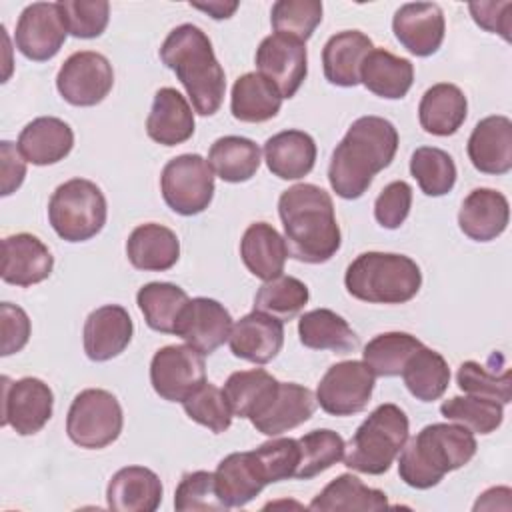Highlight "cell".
I'll use <instances>...</instances> for the list:
<instances>
[{
	"label": "cell",
	"mask_w": 512,
	"mask_h": 512,
	"mask_svg": "<svg viewBox=\"0 0 512 512\" xmlns=\"http://www.w3.org/2000/svg\"><path fill=\"white\" fill-rule=\"evenodd\" d=\"M348 294L368 304H404L422 286L420 266L404 254L362 252L344 274Z\"/></svg>",
	"instance_id": "5"
},
{
	"label": "cell",
	"mask_w": 512,
	"mask_h": 512,
	"mask_svg": "<svg viewBox=\"0 0 512 512\" xmlns=\"http://www.w3.org/2000/svg\"><path fill=\"white\" fill-rule=\"evenodd\" d=\"M468 158L482 174H506L512 168V122L508 116L482 118L468 138Z\"/></svg>",
	"instance_id": "22"
},
{
	"label": "cell",
	"mask_w": 512,
	"mask_h": 512,
	"mask_svg": "<svg viewBox=\"0 0 512 512\" xmlns=\"http://www.w3.org/2000/svg\"><path fill=\"white\" fill-rule=\"evenodd\" d=\"M166 206L180 216L204 212L214 196V172L200 154H180L166 162L160 174Z\"/></svg>",
	"instance_id": "9"
},
{
	"label": "cell",
	"mask_w": 512,
	"mask_h": 512,
	"mask_svg": "<svg viewBox=\"0 0 512 512\" xmlns=\"http://www.w3.org/2000/svg\"><path fill=\"white\" fill-rule=\"evenodd\" d=\"M408 428V416L400 406L380 404L350 438L344 464L370 476L388 472L408 440Z\"/></svg>",
	"instance_id": "6"
},
{
	"label": "cell",
	"mask_w": 512,
	"mask_h": 512,
	"mask_svg": "<svg viewBox=\"0 0 512 512\" xmlns=\"http://www.w3.org/2000/svg\"><path fill=\"white\" fill-rule=\"evenodd\" d=\"M468 10L474 18V22L492 32V34H500L506 42H510V28H512V2H470Z\"/></svg>",
	"instance_id": "54"
},
{
	"label": "cell",
	"mask_w": 512,
	"mask_h": 512,
	"mask_svg": "<svg viewBox=\"0 0 512 512\" xmlns=\"http://www.w3.org/2000/svg\"><path fill=\"white\" fill-rule=\"evenodd\" d=\"M212 172L230 184L250 180L260 168V148L254 140L244 136H222L208 152Z\"/></svg>",
	"instance_id": "36"
},
{
	"label": "cell",
	"mask_w": 512,
	"mask_h": 512,
	"mask_svg": "<svg viewBox=\"0 0 512 512\" xmlns=\"http://www.w3.org/2000/svg\"><path fill=\"white\" fill-rule=\"evenodd\" d=\"M206 382L204 356L188 344H170L152 356L150 384L168 402H184Z\"/></svg>",
	"instance_id": "11"
},
{
	"label": "cell",
	"mask_w": 512,
	"mask_h": 512,
	"mask_svg": "<svg viewBox=\"0 0 512 512\" xmlns=\"http://www.w3.org/2000/svg\"><path fill=\"white\" fill-rule=\"evenodd\" d=\"M396 40L414 56L426 58L438 52L444 42V12L434 2L402 4L392 18Z\"/></svg>",
	"instance_id": "17"
},
{
	"label": "cell",
	"mask_w": 512,
	"mask_h": 512,
	"mask_svg": "<svg viewBox=\"0 0 512 512\" xmlns=\"http://www.w3.org/2000/svg\"><path fill=\"white\" fill-rule=\"evenodd\" d=\"M388 506V498L382 490L366 486L352 474H340L324 490L314 496L310 510L332 512V510H382Z\"/></svg>",
	"instance_id": "38"
},
{
	"label": "cell",
	"mask_w": 512,
	"mask_h": 512,
	"mask_svg": "<svg viewBox=\"0 0 512 512\" xmlns=\"http://www.w3.org/2000/svg\"><path fill=\"white\" fill-rule=\"evenodd\" d=\"M240 256L244 266L260 280H272L284 272L288 254L284 236L268 222H254L240 240Z\"/></svg>",
	"instance_id": "31"
},
{
	"label": "cell",
	"mask_w": 512,
	"mask_h": 512,
	"mask_svg": "<svg viewBox=\"0 0 512 512\" xmlns=\"http://www.w3.org/2000/svg\"><path fill=\"white\" fill-rule=\"evenodd\" d=\"M272 28L280 34L306 42L322 22V2L318 0H278L270 12Z\"/></svg>",
	"instance_id": "48"
},
{
	"label": "cell",
	"mask_w": 512,
	"mask_h": 512,
	"mask_svg": "<svg viewBox=\"0 0 512 512\" xmlns=\"http://www.w3.org/2000/svg\"><path fill=\"white\" fill-rule=\"evenodd\" d=\"M188 300V294L172 282H148L136 294L146 324L162 334H174L176 320Z\"/></svg>",
	"instance_id": "39"
},
{
	"label": "cell",
	"mask_w": 512,
	"mask_h": 512,
	"mask_svg": "<svg viewBox=\"0 0 512 512\" xmlns=\"http://www.w3.org/2000/svg\"><path fill=\"white\" fill-rule=\"evenodd\" d=\"M174 508L180 512L226 510L216 492L214 472L196 470L184 474L174 492Z\"/></svg>",
	"instance_id": "51"
},
{
	"label": "cell",
	"mask_w": 512,
	"mask_h": 512,
	"mask_svg": "<svg viewBox=\"0 0 512 512\" xmlns=\"http://www.w3.org/2000/svg\"><path fill=\"white\" fill-rule=\"evenodd\" d=\"M402 380L416 400L434 402L446 392L450 384V368L440 352L422 344L406 360L402 368Z\"/></svg>",
	"instance_id": "37"
},
{
	"label": "cell",
	"mask_w": 512,
	"mask_h": 512,
	"mask_svg": "<svg viewBox=\"0 0 512 512\" xmlns=\"http://www.w3.org/2000/svg\"><path fill=\"white\" fill-rule=\"evenodd\" d=\"M52 410L54 394L44 380L2 376V426H12L20 436H32L46 426Z\"/></svg>",
	"instance_id": "13"
},
{
	"label": "cell",
	"mask_w": 512,
	"mask_h": 512,
	"mask_svg": "<svg viewBox=\"0 0 512 512\" xmlns=\"http://www.w3.org/2000/svg\"><path fill=\"white\" fill-rule=\"evenodd\" d=\"M422 346V342L408 332H384L374 336L362 352V362L374 376H400L406 360Z\"/></svg>",
	"instance_id": "41"
},
{
	"label": "cell",
	"mask_w": 512,
	"mask_h": 512,
	"mask_svg": "<svg viewBox=\"0 0 512 512\" xmlns=\"http://www.w3.org/2000/svg\"><path fill=\"white\" fill-rule=\"evenodd\" d=\"M230 330V312L218 300L198 296L188 300V304L182 308L174 334L202 356H208L228 340Z\"/></svg>",
	"instance_id": "16"
},
{
	"label": "cell",
	"mask_w": 512,
	"mask_h": 512,
	"mask_svg": "<svg viewBox=\"0 0 512 512\" xmlns=\"http://www.w3.org/2000/svg\"><path fill=\"white\" fill-rule=\"evenodd\" d=\"M316 396L310 388L296 382H278L270 400L250 418L252 426L266 436H280L304 422L316 410Z\"/></svg>",
	"instance_id": "19"
},
{
	"label": "cell",
	"mask_w": 512,
	"mask_h": 512,
	"mask_svg": "<svg viewBox=\"0 0 512 512\" xmlns=\"http://www.w3.org/2000/svg\"><path fill=\"white\" fill-rule=\"evenodd\" d=\"M468 102L456 84L440 82L430 86L418 106V120L432 136H452L464 124Z\"/></svg>",
	"instance_id": "33"
},
{
	"label": "cell",
	"mask_w": 512,
	"mask_h": 512,
	"mask_svg": "<svg viewBox=\"0 0 512 512\" xmlns=\"http://www.w3.org/2000/svg\"><path fill=\"white\" fill-rule=\"evenodd\" d=\"M288 254L304 264L328 262L342 244L332 196L316 184H294L278 198Z\"/></svg>",
	"instance_id": "1"
},
{
	"label": "cell",
	"mask_w": 512,
	"mask_h": 512,
	"mask_svg": "<svg viewBox=\"0 0 512 512\" xmlns=\"http://www.w3.org/2000/svg\"><path fill=\"white\" fill-rule=\"evenodd\" d=\"M160 60L178 76L200 116H212L220 110L226 76L202 28L194 24L176 26L160 46Z\"/></svg>",
	"instance_id": "3"
},
{
	"label": "cell",
	"mask_w": 512,
	"mask_h": 512,
	"mask_svg": "<svg viewBox=\"0 0 512 512\" xmlns=\"http://www.w3.org/2000/svg\"><path fill=\"white\" fill-rule=\"evenodd\" d=\"M16 146L26 162H32L34 166H48L70 154L74 146V132L56 116H40L22 128Z\"/></svg>",
	"instance_id": "26"
},
{
	"label": "cell",
	"mask_w": 512,
	"mask_h": 512,
	"mask_svg": "<svg viewBox=\"0 0 512 512\" xmlns=\"http://www.w3.org/2000/svg\"><path fill=\"white\" fill-rule=\"evenodd\" d=\"M410 174L426 196H444L456 184V164L452 156L434 146H420L412 152Z\"/></svg>",
	"instance_id": "42"
},
{
	"label": "cell",
	"mask_w": 512,
	"mask_h": 512,
	"mask_svg": "<svg viewBox=\"0 0 512 512\" xmlns=\"http://www.w3.org/2000/svg\"><path fill=\"white\" fill-rule=\"evenodd\" d=\"M360 82L380 98L400 100L412 88L414 66L408 58L394 56L384 48H372L360 66Z\"/></svg>",
	"instance_id": "32"
},
{
	"label": "cell",
	"mask_w": 512,
	"mask_h": 512,
	"mask_svg": "<svg viewBox=\"0 0 512 512\" xmlns=\"http://www.w3.org/2000/svg\"><path fill=\"white\" fill-rule=\"evenodd\" d=\"M440 414L474 434H490L504 420V404L482 396H454L440 406Z\"/></svg>",
	"instance_id": "43"
},
{
	"label": "cell",
	"mask_w": 512,
	"mask_h": 512,
	"mask_svg": "<svg viewBox=\"0 0 512 512\" xmlns=\"http://www.w3.org/2000/svg\"><path fill=\"white\" fill-rule=\"evenodd\" d=\"M114 86V70L100 52L82 50L70 54L58 70L56 88L72 106H96Z\"/></svg>",
	"instance_id": "12"
},
{
	"label": "cell",
	"mask_w": 512,
	"mask_h": 512,
	"mask_svg": "<svg viewBox=\"0 0 512 512\" xmlns=\"http://www.w3.org/2000/svg\"><path fill=\"white\" fill-rule=\"evenodd\" d=\"M278 380L262 368L232 372L224 382V396L238 418H252L276 392Z\"/></svg>",
	"instance_id": "40"
},
{
	"label": "cell",
	"mask_w": 512,
	"mask_h": 512,
	"mask_svg": "<svg viewBox=\"0 0 512 512\" xmlns=\"http://www.w3.org/2000/svg\"><path fill=\"white\" fill-rule=\"evenodd\" d=\"M128 262L144 272L170 270L180 258L178 236L156 222L140 224L126 240Z\"/></svg>",
	"instance_id": "29"
},
{
	"label": "cell",
	"mask_w": 512,
	"mask_h": 512,
	"mask_svg": "<svg viewBox=\"0 0 512 512\" xmlns=\"http://www.w3.org/2000/svg\"><path fill=\"white\" fill-rule=\"evenodd\" d=\"M124 416L118 398L102 388H86L74 396L68 416V438L88 450H100L112 444L122 432Z\"/></svg>",
	"instance_id": "8"
},
{
	"label": "cell",
	"mask_w": 512,
	"mask_h": 512,
	"mask_svg": "<svg viewBox=\"0 0 512 512\" xmlns=\"http://www.w3.org/2000/svg\"><path fill=\"white\" fill-rule=\"evenodd\" d=\"M228 344L236 358L266 364L282 350L284 324L276 316L254 310L232 324Z\"/></svg>",
	"instance_id": "21"
},
{
	"label": "cell",
	"mask_w": 512,
	"mask_h": 512,
	"mask_svg": "<svg viewBox=\"0 0 512 512\" xmlns=\"http://www.w3.org/2000/svg\"><path fill=\"white\" fill-rule=\"evenodd\" d=\"M374 378L372 370L360 360L332 364L318 382L316 402L332 416L358 414L372 398Z\"/></svg>",
	"instance_id": "10"
},
{
	"label": "cell",
	"mask_w": 512,
	"mask_h": 512,
	"mask_svg": "<svg viewBox=\"0 0 512 512\" xmlns=\"http://www.w3.org/2000/svg\"><path fill=\"white\" fill-rule=\"evenodd\" d=\"M184 412L188 414L190 420L206 426L208 430H212L214 434H222L230 428L232 424V408L224 396V392L210 384L204 382L202 386H198L184 402Z\"/></svg>",
	"instance_id": "47"
},
{
	"label": "cell",
	"mask_w": 512,
	"mask_h": 512,
	"mask_svg": "<svg viewBox=\"0 0 512 512\" xmlns=\"http://www.w3.org/2000/svg\"><path fill=\"white\" fill-rule=\"evenodd\" d=\"M398 150V130L380 116H362L352 122L340 144L334 148L328 182L344 200L360 198L374 176L388 168Z\"/></svg>",
	"instance_id": "2"
},
{
	"label": "cell",
	"mask_w": 512,
	"mask_h": 512,
	"mask_svg": "<svg viewBox=\"0 0 512 512\" xmlns=\"http://www.w3.org/2000/svg\"><path fill=\"white\" fill-rule=\"evenodd\" d=\"M0 194L10 196L16 192L26 176V160L20 154L18 146L12 144L10 140L0 142Z\"/></svg>",
	"instance_id": "55"
},
{
	"label": "cell",
	"mask_w": 512,
	"mask_h": 512,
	"mask_svg": "<svg viewBox=\"0 0 512 512\" xmlns=\"http://www.w3.org/2000/svg\"><path fill=\"white\" fill-rule=\"evenodd\" d=\"M58 8L74 38H98L108 26L110 4L106 0H60Z\"/></svg>",
	"instance_id": "49"
},
{
	"label": "cell",
	"mask_w": 512,
	"mask_h": 512,
	"mask_svg": "<svg viewBox=\"0 0 512 512\" xmlns=\"http://www.w3.org/2000/svg\"><path fill=\"white\" fill-rule=\"evenodd\" d=\"M108 206L102 190L86 178L60 184L48 202V220L66 242H86L106 224Z\"/></svg>",
	"instance_id": "7"
},
{
	"label": "cell",
	"mask_w": 512,
	"mask_h": 512,
	"mask_svg": "<svg viewBox=\"0 0 512 512\" xmlns=\"http://www.w3.org/2000/svg\"><path fill=\"white\" fill-rule=\"evenodd\" d=\"M372 48V40L360 30H342L330 36L322 48V66L326 80L342 88L358 86L360 66Z\"/></svg>",
	"instance_id": "28"
},
{
	"label": "cell",
	"mask_w": 512,
	"mask_h": 512,
	"mask_svg": "<svg viewBox=\"0 0 512 512\" xmlns=\"http://www.w3.org/2000/svg\"><path fill=\"white\" fill-rule=\"evenodd\" d=\"M256 68L282 98H292L308 72L306 42L280 32L266 36L256 50Z\"/></svg>",
	"instance_id": "14"
},
{
	"label": "cell",
	"mask_w": 512,
	"mask_h": 512,
	"mask_svg": "<svg viewBox=\"0 0 512 512\" xmlns=\"http://www.w3.org/2000/svg\"><path fill=\"white\" fill-rule=\"evenodd\" d=\"M252 452L266 484L296 478L300 464V444L296 438H272Z\"/></svg>",
	"instance_id": "50"
},
{
	"label": "cell",
	"mask_w": 512,
	"mask_h": 512,
	"mask_svg": "<svg viewBox=\"0 0 512 512\" xmlns=\"http://www.w3.org/2000/svg\"><path fill=\"white\" fill-rule=\"evenodd\" d=\"M282 96L278 88L260 72H246L236 78L230 94V112L236 120L258 124L280 112Z\"/></svg>",
	"instance_id": "34"
},
{
	"label": "cell",
	"mask_w": 512,
	"mask_h": 512,
	"mask_svg": "<svg viewBox=\"0 0 512 512\" xmlns=\"http://www.w3.org/2000/svg\"><path fill=\"white\" fill-rule=\"evenodd\" d=\"M300 444V464L296 470L298 480H310L320 472L332 468L344 458L346 442L344 438L328 428L312 430L298 438Z\"/></svg>",
	"instance_id": "45"
},
{
	"label": "cell",
	"mask_w": 512,
	"mask_h": 512,
	"mask_svg": "<svg viewBox=\"0 0 512 512\" xmlns=\"http://www.w3.org/2000/svg\"><path fill=\"white\" fill-rule=\"evenodd\" d=\"M478 450L474 432L460 424L434 422L424 426L400 450L398 474L410 488L428 490L468 464Z\"/></svg>",
	"instance_id": "4"
},
{
	"label": "cell",
	"mask_w": 512,
	"mask_h": 512,
	"mask_svg": "<svg viewBox=\"0 0 512 512\" xmlns=\"http://www.w3.org/2000/svg\"><path fill=\"white\" fill-rule=\"evenodd\" d=\"M198 10L208 12L214 20H224L230 18L234 14V10L238 8V2H208V4H192Z\"/></svg>",
	"instance_id": "56"
},
{
	"label": "cell",
	"mask_w": 512,
	"mask_h": 512,
	"mask_svg": "<svg viewBox=\"0 0 512 512\" xmlns=\"http://www.w3.org/2000/svg\"><path fill=\"white\" fill-rule=\"evenodd\" d=\"M106 500L118 512H154L162 502V482L144 466L120 468L108 482Z\"/></svg>",
	"instance_id": "25"
},
{
	"label": "cell",
	"mask_w": 512,
	"mask_h": 512,
	"mask_svg": "<svg viewBox=\"0 0 512 512\" xmlns=\"http://www.w3.org/2000/svg\"><path fill=\"white\" fill-rule=\"evenodd\" d=\"M510 220V206L502 192L492 188H474L458 212L460 230L476 242L498 238Z\"/></svg>",
	"instance_id": "23"
},
{
	"label": "cell",
	"mask_w": 512,
	"mask_h": 512,
	"mask_svg": "<svg viewBox=\"0 0 512 512\" xmlns=\"http://www.w3.org/2000/svg\"><path fill=\"white\" fill-rule=\"evenodd\" d=\"M268 170L282 180H298L312 172L316 142L304 130H284L264 142Z\"/></svg>",
	"instance_id": "30"
},
{
	"label": "cell",
	"mask_w": 512,
	"mask_h": 512,
	"mask_svg": "<svg viewBox=\"0 0 512 512\" xmlns=\"http://www.w3.org/2000/svg\"><path fill=\"white\" fill-rule=\"evenodd\" d=\"M216 492L224 508H242L266 486L254 452H232L218 462L214 472Z\"/></svg>",
	"instance_id": "24"
},
{
	"label": "cell",
	"mask_w": 512,
	"mask_h": 512,
	"mask_svg": "<svg viewBox=\"0 0 512 512\" xmlns=\"http://www.w3.org/2000/svg\"><path fill=\"white\" fill-rule=\"evenodd\" d=\"M308 286L294 276H276L266 280L254 298V310L276 316L278 320L294 318L308 302Z\"/></svg>",
	"instance_id": "44"
},
{
	"label": "cell",
	"mask_w": 512,
	"mask_h": 512,
	"mask_svg": "<svg viewBox=\"0 0 512 512\" xmlns=\"http://www.w3.org/2000/svg\"><path fill=\"white\" fill-rule=\"evenodd\" d=\"M68 36L58 2H34L26 6L16 22L14 42L22 56L34 62L54 58Z\"/></svg>",
	"instance_id": "15"
},
{
	"label": "cell",
	"mask_w": 512,
	"mask_h": 512,
	"mask_svg": "<svg viewBox=\"0 0 512 512\" xmlns=\"http://www.w3.org/2000/svg\"><path fill=\"white\" fill-rule=\"evenodd\" d=\"M148 136L162 146H178L194 134V114L186 98L176 88H160L154 94L146 118Z\"/></svg>",
	"instance_id": "27"
},
{
	"label": "cell",
	"mask_w": 512,
	"mask_h": 512,
	"mask_svg": "<svg viewBox=\"0 0 512 512\" xmlns=\"http://www.w3.org/2000/svg\"><path fill=\"white\" fill-rule=\"evenodd\" d=\"M456 382L458 388L470 396L490 398L500 404H508L512 398V374L508 368L496 372L492 356L488 360V368L474 360L462 362L456 374Z\"/></svg>",
	"instance_id": "46"
},
{
	"label": "cell",
	"mask_w": 512,
	"mask_h": 512,
	"mask_svg": "<svg viewBox=\"0 0 512 512\" xmlns=\"http://www.w3.org/2000/svg\"><path fill=\"white\" fill-rule=\"evenodd\" d=\"M0 332H2L0 354L10 356L14 352H20L30 338L28 314L16 304L2 302L0 304Z\"/></svg>",
	"instance_id": "53"
},
{
	"label": "cell",
	"mask_w": 512,
	"mask_h": 512,
	"mask_svg": "<svg viewBox=\"0 0 512 512\" xmlns=\"http://www.w3.org/2000/svg\"><path fill=\"white\" fill-rule=\"evenodd\" d=\"M54 256L34 234L18 232L2 240V280L12 286H32L52 274Z\"/></svg>",
	"instance_id": "18"
},
{
	"label": "cell",
	"mask_w": 512,
	"mask_h": 512,
	"mask_svg": "<svg viewBox=\"0 0 512 512\" xmlns=\"http://www.w3.org/2000/svg\"><path fill=\"white\" fill-rule=\"evenodd\" d=\"M412 206V188L404 180H394L382 188L374 202V218L382 228L396 230L404 224Z\"/></svg>",
	"instance_id": "52"
},
{
	"label": "cell",
	"mask_w": 512,
	"mask_h": 512,
	"mask_svg": "<svg viewBox=\"0 0 512 512\" xmlns=\"http://www.w3.org/2000/svg\"><path fill=\"white\" fill-rule=\"evenodd\" d=\"M298 336L306 348L350 352L358 346V336L350 324L328 308L304 312L298 320Z\"/></svg>",
	"instance_id": "35"
},
{
	"label": "cell",
	"mask_w": 512,
	"mask_h": 512,
	"mask_svg": "<svg viewBox=\"0 0 512 512\" xmlns=\"http://www.w3.org/2000/svg\"><path fill=\"white\" fill-rule=\"evenodd\" d=\"M134 334L128 310L106 304L92 310L84 322V352L92 362H106L126 350Z\"/></svg>",
	"instance_id": "20"
}]
</instances>
